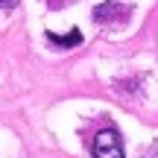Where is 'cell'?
<instances>
[{
  "label": "cell",
  "mask_w": 158,
  "mask_h": 158,
  "mask_svg": "<svg viewBox=\"0 0 158 158\" xmlns=\"http://www.w3.org/2000/svg\"><path fill=\"white\" fill-rule=\"evenodd\" d=\"M94 158H123V141L114 129H102L91 143Z\"/></svg>",
  "instance_id": "1"
},
{
  "label": "cell",
  "mask_w": 158,
  "mask_h": 158,
  "mask_svg": "<svg viewBox=\"0 0 158 158\" xmlns=\"http://www.w3.org/2000/svg\"><path fill=\"white\" fill-rule=\"evenodd\" d=\"M132 15V6H123L117 0H106L102 6L94 9V21L97 23H117V21H126Z\"/></svg>",
  "instance_id": "2"
},
{
  "label": "cell",
  "mask_w": 158,
  "mask_h": 158,
  "mask_svg": "<svg viewBox=\"0 0 158 158\" xmlns=\"http://www.w3.org/2000/svg\"><path fill=\"white\" fill-rule=\"evenodd\" d=\"M47 41L56 47H79L82 44V32L79 29H70L68 35H56V32H47Z\"/></svg>",
  "instance_id": "3"
},
{
  "label": "cell",
  "mask_w": 158,
  "mask_h": 158,
  "mask_svg": "<svg viewBox=\"0 0 158 158\" xmlns=\"http://www.w3.org/2000/svg\"><path fill=\"white\" fill-rule=\"evenodd\" d=\"M18 0H0V9H15Z\"/></svg>",
  "instance_id": "4"
},
{
  "label": "cell",
  "mask_w": 158,
  "mask_h": 158,
  "mask_svg": "<svg viewBox=\"0 0 158 158\" xmlns=\"http://www.w3.org/2000/svg\"><path fill=\"white\" fill-rule=\"evenodd\" d=\"M47 3H53V6H59V3H62V0H47Z\"/></svg>",
  "instance_id": "5"
}]
</instances>
